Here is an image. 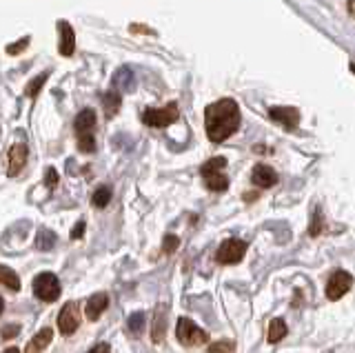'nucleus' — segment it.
I'll return each instance as SVG.
<instances>
[{"label":"nucleus","mask_w":355,"mask_h":353,"mask_svg":"<svg viewBox=\"0 0 355 353\" xmlns=\"http://www.w3.org/2000/svg\"><path fill=\"white\" fill-rule=\"evenodd\" d=\"M205 125H207V136L214 142L227 140L240 125L238 105L233 101H229V98L209 105L207 114H205Z\"/></svg>","instance_id":"nucleus-1"},{"label":"nucleus","mask_w":355,"mask_h":353,"mask_svg":"<svg viewBox=\"0 0 355 353\" xmlns=\"http://www.w3.org/2000/svg\"><path fill=\"white\" fill-rule=\"evenodd\" d=\"M175 336H178V340H180L184 347H198V345H205V342L209 340L207 331H202L198 325H193L189 318L178 320Z\"/></svg>","instance_id":"nucleus-2"},{"label":"nucleus","mask_w":355,"mask_h":353,"mask_svg":"<svg viewBox=\"0 0 355 353\" xmlns=\"http://www.w3.org/2000/svg\"><path fill=\"white\" fill-rule=\"evenodd\" d=\"M33 293H36L42 302L58 300V295H60V282H58V278H55V275L49 273V271L36 275V280H33Z\"/></svg>","instance_id":"nucleus-3"},{"label":"nucleus","mask_w":355,"mask_h":353,"mask_svg":"<svg viewBox=\"0 0 355 353\" xmlns=\"http://www.w3.org/2000/svg\"><path fill=\"white\" fill-rule=\"evenodd\" d=\"M247 253V242L242 240H225L220 245L218 253H216V260L222 264H233V262H240Z\"/></svg>","instance_id":"nucleus-4"},{"label":"nucleus","mask_w":355,"mask_h":353,"mask_svg":"<svg viewBox=\"0 0 355 353\" xmlns=\"http://www.w3.org/2000/svg\"><path fill=\"white\" fill-rule=\"evenodd\" d=\"M351 286H353V275L349 271H336L327 282L329 300H340L344 293H349Z\"/></svg>","instance_id":"nucleus-5"},{"label":"nucleus","mask_w":355,"mask_h":353,"mask_svg":"<svg viewBox=\"0 0 355 353\" xmlns=\"http://www.w3.org/2000/svg\"><path fill=\"white\" fill-rule=\"evenodd\" d=\"M142 120L147 125L151 127H166V125H171L178 120V107L171 103V105H166L164 109H147L142 116Z\"/></svg>","instance_id":"nucleus-6"},{"label":"nucleus","mask_w":355,"mask_h":353,"mask_svg":"<svg viewBox=\"0 0 355 353\" xmlns=\"http://www.w3.org/2000/svg\"><path fill=\"white\" fill-rule=\"evenodd\" d=\"M78 325H80V316H78V304L76 302H67L62 307V311L58 316V329L62 331L64 336L73 334V331L78 329Z\"/></svg>","instance_id":"nucleus-7"},{"label":"nucleus","mask_w":355,"mask_h":353,"mask_svg":"<svg viewBox=\"0 0 355 353\" xmlns=\"http://www.w3.org/2000/svg\"><path fill=\"white\" fill-rule=\"evenodd\" d=\"M269 116L275 120V123H280L286 129H293L297 125V120H300L295 109H286V107H273V109H269Z\"/></svg>","instance_id":"nucleus-8"},{"label":"nucleus","mask_w":355,"mask_h":353,"mask_svg":"<svg viewBox=\"0 0 355 353\" xmlns=\"http://www.w3.org/2000/svg\"><path fill=\"white\" fill-rule=\"evenodd\" d=\"M251 180H253V184H258V187H262V189H266V187H273L277 182V173L271 167H266V164H258V167H255L253 173H251Z\"/></svg>","instance_id":"nucleus-9"},{"label":"nucleus","mask_w":355,"mask_h":353,"mask_svg":"<svg viewBox=\"0 0 355 353\" xmlns=\"http://www.w3.org/2000/svg\"><path fill=\"white\" fill-rule=\"evenodd\" d=\"M27 162V147L25 145H14L9 151V175H18Z\"/></svg>","instance_id":"nucleus-10"},{"label":"nucleus","mask_w":355,"mask_h":353,"mask_svg":"<svg viewBox=\"0 0 355 353\" xmlns=\"http://www.w3.org/2000/svg\"><path fill=\"white\" fill-rule=\"evenodd\" d=\"M51 338H53V329H49V327L40 329L38 334H36V338H31V340H29V345H27L25 353H42L44 347H47L49 342H51Z\"/></svg>","instance_id":"nucleus-11"},{"label":"nucleus","mask_w":355,"mask_h":353,"mask_svg":"<svg viewBox=\"0 0 355 353\" xmlns=\"http://www.w3.org/2000/svg\"><path fill=\"white\" fill-rule=\"evenodd\" d=\"M76 134L83 136V134H92V129L96 127V114L92 112V109H85V112H80L76 116Z\"/></svg>","instance_id":"nucleus-12"},{"label":"nucleus","mask_w":355,"mask_h":353,"mask_svg":"<svg viewBox=\"0 0 355 353\" xmlns=\"http://www.w3.org/2000/svg\"><path fill=\"white\" fill-rule=\"evenodd\" d=\"M107 304H109V298L105 295V293H96V295H92L89 298V302H87V318L89 320H98L100 318V313L105 311L107 309Z\"/></svg>","instance_id":"nucleus-13"},{"label":"nucleus","mask_w":355,"mask_h":353,"mask_svg":"<svg viewBox=\"0 0 355 353\" xmlns=\"http://www.w3.org/2000/svg\"><path fill=\"white\" fill-rule=\"evenodd\" d=\"M58 29H60V53L62 56H71L73 53V29L69 27L62 20V23L58 25Z\"/></svg>","instance_id":"nucleus-14"},{"label":"nucleus","mask_w":355,"mask_h":353,"mask_svg":"<svg viewBox=\"0 0 355 353\" xmlns=\"http://www.w3.org/2000/svg\"><path fill=\"white\" fill-rule=\"evenodd\" d=\"M0 284H5L7 289H11V291L20 289V280H18L16 271H11L9 267H3V264H0Z\"/></svg>","instance_id":"nucleus-15"},{"label":"nucleus","mask_w":355,"mask_h":353,"mask_svg":"<svg viewBox=\"0 0 355 353\" xmlns=\"http://www.w3.org/2000/svg\"><path fill=\"white\" fill-rule=\"evenodd\" d=\"M205 182H207V187L211 191H225L227 187H229V180H227V175L225 173H211V175H207L205 178Z\"/></svg>","instance_id":"nucleus-16"},{"label":"nucleus","mask_w":355,"mask_h":353,"mask_svg":"<svg viewBox=\"0 0 355 353\" xmlns=\"http://www.w3.org/2000/svg\"><path fill=\"white\" fill-rule=\"evenodd\" d=\"M53 245H55V234H53V231H47V229L38 231V236H36V247H38L40 251H49V249H53Z\"/></svg>","instance_id":"nucleus-17"},{"label":"nucleus","mask_w":355,"mask_h":353,"mask_svg":"<svg viewBox=\"0 0 355 353\" xmlns=\"http://www.w3.org/2000/svg\"><path fill=\"white\" fill-rule=\"evenodd\" d=\"M284 336H286V325H284V320H280V318L271 320V325H269V342H280Z\"/></svg>","instance_id":"nucleus-18"},{"label":"nucleus","mask_w":355,"mask_h":353,"mask_svg":"<svg viewBox=\"0 0 355 353\" xmlns=\"http://www.w3.org/2000/svg\"><path fill=\"white\" fill-rule=\"evenodd\" d=\"M164 325H166V316H164L162 309H158V313H155V322H153V334H151L153 342H162V338H164Z\"/></svg>","instance_id":"nucleus-19"},{"label":"nucleus","mask_w":355,"mask_h":353,"mask_svg":"<svg viewBox=\"0 0 355 353\" xmlns=\"http://www.w3.org/2000/svg\"><path fill=\"white\" fill-rule=\"evenodd\" d=\"M225 164H227V160L225 158H211L207 164H202V169H200V173L205 175H211V173H220L222 169H225Z\"/></svg>","instance_id":"nucleus-20"},{"label":"nucleus","mask_w":355,"mask_h":353,"mask_svg":"<svg viewBox=\"0 0 355 353\" xmlns=\"http://www.w3.org/2000/svg\"><path fill=\"white\" fill-rule=\"evenodd\" d=\"M94 207H98V209H103V207H107V203L111 200V189L109 187H100V189L94 193Z\"/></svg>","instance_id":"nucleus-21"},{"label":"nucleus","mask_w":355,"mask_h":353,"mask_svg":"<svg viewBox=\"0 0 355 353\" xmlns=\"http://www.w3.org/2000/svg\"><path fill=\"white\" fill-rule=\"evenodd\" d=\"M233 349H236V345L231 340H220L209 347V353H233Z\"/></svg>","instance_id":"nucleus-22"},{"label":"nucleus","mask_w":355,"mask_h":353,"mask_svg":"<svg viewBox=\"0 0 355 353\" xmlns=\"http://www.w3.org/2000/svg\"><path fill=\"white\" fill-rule=\"evenodd\" d=\"M44 80H47V74H42V76H38L36 80H31L29 85H27V89H25V94L29 96V98H36L38 96V92H40V87L44 85Z\"/></svg>","instance_id":"nucleus-23"},{"label":"nucleus","mask_w":355,"mask_h":353,"mask_svg":"<svg viewBox=\"0 0 355 353\" xmlns=\"http://www.w3.org/2000/svg\"><path fill=\"white\" fill-rule=\"evenodd\" d=\"M142 327H144V313H133L131 318H129V331L133 336H138L140 331H142Z\"/></svg>","instance_id":"nucleus-24"},{"label":"nucleus","mask_w":355,"mask_h":353,"mask_svg":"<svg viewBox=\"0 0 355 353\" xmlns=\"http://www.w3.org/2000/svg\"><path fill=\"white\" fill-rule=\"evenodd\" d=\"M105 107H107V114H116L118 107H120V96L118 94H107L105 96Z\"/></svg>","instance_id":"nucleus-25"},{"label":"nucleus","mask_w":355,"mask_h":353,"mask_svg":"<svg viewBox=\"0 0 355 353\" xmlns=\"http://www.w3.org/2000/svg\"><path fill=\"white\" fill-rule=\"evenodd\" d=\"M78 145H80V151H85V153H89V151H94V149H96V142H94V136H92V134L78 136Z\"/></svg>","instance_id":"nucleus-26"},{"label":"nucleus","mask_w":355,"mask_h":353,"mask_svg":"<svg viewBox=\"0 0 355 353\" xmlns=\"http://www.w3.org/2000/svg\"><path fill=\"white\" fill-rule=\"evenodd\" d=\"M44 184H47L49 189H53V187L58 184V171H55V169H47V173H44Z\"/></svg>","instance_id":"nucleus-27"},{"label":"nucleus","mask_w":355,"mask_h":353,"mask_svg":"<svg viewBox=\"0 0 355 353\" xmlns=\"http://www.w3.org/2000/svg\"><path fill=\"white\" fill-rule=\"evenodd\" d=\"M178 242L180 240H178L175 236H166L164 238V253H173L178 249Z\"/></svg>","instance_id":"nucleus-28"},{"label":"nucleus","mask_w":355,"mask_h":353,"mask_svg":"<svg viewBox=\"0 0 355 353\" xmlns=\"http://www.w3.org/2000/svg\"><path fill=\"white\" fill-rule=\"evenodd\" d=\"M311 236H318L320 231H322V220H320V214H315V218H313V225H311Z\"/></svg>","instance_id":"nucleus-29"},{"label":"nucleus","mask_w":355,"mask_h":353,"mask_svg":"<svg viewBox=\"0 0 355 353\" xmlns=\"http://www.w3.org/2000/svg\"><path fill=\"white\" fill-rule=\"evenodd\" d=\"M27 45H29V38H22V42H18V45H9L7 51H9V53H16V51H22Z\"/></svg>","instance_id":"nucleus-30"},{"label":"nucleus","mask_w":355,"mask_h":353,"mask_svg":"<svg viewBox=\"0 0 355 353\" xmlns=\"http://www.w3.org/2000/svg\"><path fill=\"white\" fill-rule=\"evenodd\" d=\"M83 231H85V223H78L76 229L71 231V238H80V236H83Z\"/></svg>","instance_id":"nucleus-31"},{"label":"nucleus","mask_w":355,"mask_h":353,"mask_svg":"<svg viewBox=\"0 0 355 353\" xmlns=\"http://www.w3.org/2000/svg\"><path fill=\"white\" fill-rule=\"evenodd\" d=\"M16 331H18V327H14V325H9V327L5 329V334H3V338H14V336H16Z\"/></svg>","instance_id":"nucleus-32"},{"label":"nucleus","mask_w":355,"mask_h":353,"mask_svg":"<svg viewBox=\"0 0 355 353\" xmlns=\"http://www.w3.org/2000/svg\"><path fill=\"white\" fill-rule=\"evenodd\" d=\"M89 353H109V345H98V347H94Z\"/></svg>","instance_id":"nucleus-33"},{"label":"nucleus","mask_w":355,"mask_h":353,"mask_svg":"<svg viewBox=\"0 0 355 353\" xmlns=\"http://www.w3.org/2000/svg\"><path fill=\"white\" fill-rule=\"evenodd\" d=\"M349 12L355 16V0H349Z\"/></svg>","instance_id":"nucleus-34"},{"label":"nucleus","mask_w":355,"mask_h":353,"mask_svg":"<svg viewBox=\"0 0 355 353\" xmlns=\"http://www.w3.org/2000/svg\"><path fill=\"white\" fill-rule=\"evenodd\" d=\"M3 309H5V302H3V298H0V313H3Z\"/></svg>","instance_id":"nucleus-35"},{"label":"nucleus","mask_w":355,"mask_h":353,"mask_svg":"<svg viewBox=\"0 0 355 353\" xmlns=\"http://www.w3.org/2000/svg\"><path fill=\"white\" fill-rule=\"evenodd\" d=\"M5 353H20V351H18V349H7Z\"/></svg>","instance_id":"nucleus-36"},{"label":"nucleus","mask_w":355,"mask_h":353,"mask_svg":"<svg viewBox=\"0 0 355 353\" xmlns=\"http://www.w3.org/2000/svg\"><path fill=\"white\" fill-rule=\"evenodd\" d=\"M351 69H353V74H355V62H353V64H351Z\"/></svg>","instance_id":"nucleus-37"}]
</instances>
